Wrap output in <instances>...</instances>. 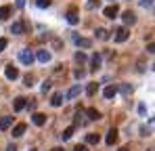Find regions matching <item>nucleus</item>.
I'll use <instances>...</instances> for the list:
<instances>
[{"label":"nucleus","instance_id":"f257e3e1","mask_svg":"<svg viewBox=\"0 0 155 151\" xmlns=\"http://www.w3.org/2000/svg\"><path fill=\"white\" fill-rule=\"evenodd\" d=\"M34 59H36V57H34V52H31L29 49L19 50V61H21L23 65H31V63H34Z\"/></svg>","mask_w":155,"mask_h":151},{"label":"nucleus","instance_id":"f03ea898","mask_svg":"<svg viewBox=\"0 0 155 151\" xmlns=\"http://www.w3.org/2000/svg\"><path fill=\"white\" fill-rule=\"evenodd\" d=\"M113 34H115V42H126L128 36H130V32L126 29V27H117Z\"/></svg>","mask_w":155,"mask_h":151},{"label":"nucleus","instance_id":"7ed1b4c3","mask_svg":"<svg viewBox=\"0 0 155 151\" xmlns=\"http://www.w3.org/2000/svg\"><path fill=\"white\" fill-rule=\"evenodd\" d=\"M34 57H36V59H38L40 63H48V61H51V52H48L46 49L36 50V55H34Z\"/></svg>","mask_w":155,"mask_h":151},{"label":"nucleus","instance_id":"20e7f679","mask_svg":"<svg viewBox=\"0 0 155 151\" xmlns=\"http://www.w3.org/2000/svg\"><path fill=\"white\" fill-rule=\"evenodd\" d=\"M11 34H15V36L25 34V23H23V21H15V23L11 25Z\"/></svg>","mask_w":155,"mask_h":151},{"label":"nucleus","instance_id":"39448f33","mask_svg":"<svg viewBox=\"0 0 155 151\" xmlns=\"http://www.w3.org/2000/svg\"><path fill=\"white\" fill-rule=\"evenodd\" d=\"M117 13H120L117 4H111V6H107V8L103 11V15L107 17V19H115V17H117Z\"/></svg>","mask_w":155,"mask_h":151},{"label":"nucleus","instance_id":"423d86ee","mask_svg":"<svg viewBox=\"0 0 155 151\" xmlns=\"http://www.w3.org/2000/svg\"><path fill=\"white\" fill-rule=\"evenodd\" d=\"M122 19H124V23H126V25H134V23H136V13H134V11H124Z\"/></svg>","mask_w":155,"mask_h":151},{"label":"nucleus","instance_id":"0eeeda50","mask_svg":"<svg viewBox=\"0 0 155 151\" xmlns=\"http://www.w3.org/2000/svg\"><path fill=\"white\" fill-rule=\"evenodd\" d=\"M74 42H76L80 49H90V46H92V40H90V38H80V36H74Z\"/></svg>","mask_w":155,"mask_h":151},{"label":"nucleus","instance_id":"6e6552de","mask_svg":"<svg viewBox=\"0 0 155 151\" xmlns=\"http://www.w3.org/2000/svg\"><path fill=\"white\" fill-rule=\"evenodd\" d=\"M4 74H6V78H8V80H17V78H19V69H17L15 65H6Z\"/></svg>","mask_w":155,"mask_h":151},{"label":"nucleus","instance_id":"1a4fd4ad","mask_svg":"<svg viewBox=\"0 0 155 151\" xmlns=\"http://www.w3.org/2000/svg\"><path fill=\"white\" fill-rule=\"evenodd\" d=\"M67 23L69 25H78L80 23V17H78L76 8H69V13H67Z\"/></svg>","mask_w":155,"mask_h":151},{"label":"nucleus","instance_id":"9d476101","mask_svg":"<svg viewBox=\"0 0 155 151\" xmlns=\"http://www.w3.org/2000/svg\"><path fill=\"white\" fill-rule=\"evenodd\" d=\"M105 143H107V145H113V143H117V130H115V128H111V130L107 132V136H105Z\"/></svg>","mask_w":155,"mask_h":151},{"label":"nucleus","instance_id":"9b49d317","mask_svg":"<svg viewBox=\"0 0 155 151\" xmlns=\"http://www.w3.org/2000/svg\"><path fill=\"white\" fill-rule=\"evenodd\" d=\"M25 130H27V124L21 122V124H17L15 128H13V136H15V139H19V136H23V134H25Z\"/></svg>","mask_w":155,"mask_h":151},{"label":"nucleus","instance_id":"f8f14e48","mask_svg":"<svg viewBox=\"0 0 155 151\" xmlns=\"http://www.w3.org/2000/svg\"><path fill=\"white\" fill-rule=\"evenodd\" d=\"M31 122L36 126H44L46 124V116H44V113H34V116H31Z\"/></svg>","mask_w":155,"mask_h":151},{"label":"nucleus","instance_id":"ddd939ff","mask_svg":"<svg viewBox=\"0 0 155 151\" xmlns=\"http://www.w3.org/2000/svg\"><path fill=\"white\" fill-rule=\"evenodd\" d=\"M115 95H117V86H107V88L103 90V97H105V99H113Z\"/></svg>","mask_w":155,"mask_h":151},{"label":"nucleus","instance_id":"4468645a","mask_svg":"<svg viewBox=\"0 0 155 151\" xmlns=\"http://www.w3.org/2000/svg\"><path fill=\"white\" fill-rule=\"evenodd\" d=\"M13 109H15V111L25 109V99H23V97H17V99L13 101Z\"/></svg>","mask_w":155,"mask_h":151},{"label":"nucleus","instance_id":"2eb2a0df","mask_svg":"<svg viewBox=\"0 0 155 151\" xmlns=\"http://www.w3.org/2000/svg\"><path fill=\"white\" fill-rule=\"evenodd\" d=\"M13 126V118L11 116H4L2 120H0V130H8Z\"/></svg>","mask_w":155,"mask_h":151},{"label":"nucleus","instance_id":"dca6fc26","mask_svg":"<svg viewBox=\"0 0 155 151\" xmlns=\"http://www.w3.org/2000/svg\"><path fill=\"white\" fill-rule=\"evenodd\" d=\"M97 92H99V84H97V82H90V84L86 86V95H88V97H94Z\"/></svg>","mask_w":155,"mask_h":151},{"label":"nucleus","instance_id":"f3484780","mask_svg":"<svg viewBox=\"0 0 155 151\" xmlns=\"http://www.w3.org/2000/svg\"><path fill=\"white\" fill-rule=\"evenodd\" d=\"M99 141H101L99 134H94V132H88V134H86V143H88V145H99Z\"/></svg>","mask_w":155,"mask_h":151},{"label":"nucleus","instance_id":"a211bd4d","mask_svg":"<svg viewBox=\"0 0 155 151\" xmlns=\"http://www.w3.org/2000/svg\"><path fill=\"white\" fill-rule=\"evenodd\" d=\"M51 105L52 107H61V105H63V95H61V92H54L52 99H51Z\"/></svg>","mask_w":155,"mask_h":151},{"label":"nucleus","instance_id":"6ab92c4d","mask_svg":"<svg viewBox=\"0 0 155 151\" xmlns=\"http://www.w3.org/2000/svg\"><path fill=\"white\" fill-rule=\"evenodd\" d=\"M86 116H88V120H101V113H99L94 107H88V109H86Z\"/></svg>","mask_w":155,"mask_h":151},{"label":"nucleus","instance_id":"aec40b11","mask_svg":"<svg viewBox=\"0 0 155 151\" xmlns=\"http://www.w3.org/2000/svg\"><path fill=\"white\" fill-rule=\"evenodd\" d=\"M74 130H76V126H69V128H65V130L61 132V139H63V141H69V139L74 136Z\"/></svg>","mask_w":155,"mask_h":151},{"label":"nucleus","instance_id":"412c9836","mask_svg":"<svg viewBox=\"0 0 155 151\" xmlns=\"http://www.w3.org/2000/svg\"><path fill=\"white\" fill-rule=\"evenodd\" d=\"M90 63H92V67H90V69H92V72H97V69L101 67V57H99V55H92Z\"/></svg>","mask_w":155,"mask_h":151},{"label":"nucleus","instance_id":"4be33fe9","mask_svg":"<svg viewBox=\"0 0 155 151\" xmlns=\"http://www.w3.org/2000/svg\"><path fill=\"white\" fill-rule=\"evenodd\" d=\"M8 15H11V6H8V4H6V6H0V21L8 19Z\"/></svg>","mask_w":155,"mask_h":151},{"label":"nucleus","instance_id":"5701e85b","mask_svg":"<svg viewBox=\"0 0 155 151\" xmlns=\"http://www.w3.org/2000/svg\"><path fill=\"white\" fill-rule=\"evenodd\" d=\"M94 34H97V38H99V40H109V32H107V29H103V27H99Z\"/></svg>","mask_w":155,"mask_h":151},{"label":"nucleus","instance_id":"b1692460","mask_svg":"<svg viewBox=\"0 0 155 151\" xmlns=\"http://www.w3.org/2000/svg\"><path fill=\"white\" fill-rule=\"evenodd\" d=\"M78 95H80V86H71V88H69V92H67L65 97H67V99H76Z\"/></svg>","mask_w":155,"mask_h":151},{"label":"nucleus","instance_id":"393cba45","mask_svg":"<svg viewBox=\"0 0 155 151\" xmlns=\"http://www.w3.org/2000/svg\"><path fill=\"white\" fill-rule=\"evenodd\" d=\"M120 90H122V95H124V97H130V95H132V86H130V84H122V86H120Z\"/></svg>","mask_w":155,"mask_h":151},{"label":"nucleus","instance_id":"a878e982","mask_svg":"<svg viewBox=\"0 0 155 151\" xmlns=\"http://www.w3.org/2000/svg\"><path fill=\"white\" fill-rule=\"evenodd\" d=\"M82 124H86L84 113H82V111H76V126H82Z\"/></svg>","mask_w":155,"mask_h":151},{"label":"nucleus","instance_id":"bb28decb","mask_svg":"<svg viewBox=\"0 0 155 151\" xmlns=\"http://www.w3.org/2000/svg\"><path fill=\"white\" fill-rule=\"evenodd\" d=\"M34 80H36V78H34L31 74H27L25 78H23V82H25V86H27V88H31V86H34Z\"/></svg>","mask_w":155,"mask_h":151},{"label":"nucleus","instance_id":"cd10ccee","mask_svg":"<svg viewBox=\"0 0 155 151\" xmlns=\"http://www.w3.org/2000/svg\"><path fill=\"white\" fill-rule=\"evenodd\" d=\"M86 59H88L86 52H82V50H78V52H76V61H78V63H84Z\"/></svg>","mask_w":155,"mask_h":151},{"label":"nucleus","instance_id":"c85d7f7f","mask_svg":"<svg viewBox=\"0 0 155 151\" xmlns=\"http://www.w3.org/2000/svg\"><path fill=\"white\" fill-rule=\"evenodd\" d=\"M51 2H52V0H36V4H38L40 8H48V6H51Z\"/></svg>","mask_w":155,"mask_h":151},{"label":"nucleus","instance_id":"c756f323","mask_svg":"<svg viewBox=\"0 0 155 151\" xmlns=\"http://www.w3.org/2000/svg\"><path fill=\"white\" fill-rule=\"evenodd\" d=\"M97 6H99V0H88V2H86V8H90V11L97 8Z\"/></svg>","mask_w":155,"mask_h":151},{"label":"nucleus","instance_id":"7c9ffc66","mask_svg":"<svg viewBox=\"0 0 155 151\" xmlns=\"http://www.w3.org/2000/svg\"><path fill=\"white\" fill-rule=\"evenodd\" d=\"M140 6L143 8H151L153 6V0H140Z\"/></svg>","mask_w":155,"mask_h":151},{"label":"nucleus","instance_id":"2f4dec72","mask_svg":"<svg viewBox=\"0 0 155 151\" xmlns=\"http://www.w3.org/2000/svg\"><path fill=\"white\" fill-rule=\"evenodd\" d=\"M52 46H54V49L59 50V49H61V46H63V42H61L59 38H52Z\"/></svg>","mask_w":155,"mask_h":151},{"label":"nucleus","instance_id":"473e14b6","mask_svg":"<svg viewBox=\"0 0 155 151\" xmlns=\"http://www.w3.org/2000/svg\"><path fill=\"white\" fill-rule=\"evenodd\" d=\"M6 46H8V40H6V38H0V52L6 49Z\"/></svg>","mask_w":155,"mask_h":151},{"label":"nucleus","instance_id":"72a5a7b5","mask_svg":"<svg viewBox=\"0 0 155 151\" xmlns=\"http://www.w3.org/2000/svg\"><path fill=\"white\" fill-rule=\"evenodd\" d=\"M74 76H76L78 80H82V78L86 76V72H84V69H76V72H74Z\"/></svg>","mask_w":155,"mask_h":151},{"label":"nucleus","instance_id":"f704fd0d","mask_svg":"<svg viewBox=\"0 0 155 151\" xmlns=\"http://www.w3.org/2000/svg\"><path fill=\"white\" fill-rule=\"evenodd\" d=\"M51 90V82L46 80V82H42V92H48Z\"/></svg>","mask_w":155,"mask_h":151},{"label":"nucleus","instance_id":"c9c22d12","mask_svg":"<svg viewBox=\"0 0 155 151\" xmlns=\"http://www.w3.org/2000/svg\"><path fill=\"white\" fill-rule=\"evenodd\" d=\"M25 107L29 109V111H34V109H36V101H29V103H25Z\"/></svg>","mask_w":155,"mask_h":151},{"label":"nucleus","instance_id":"e433bc0d","mask_svg":"<svg viewBox=\"0 0 155 151\" xmlns=\"http://www.w3.org/2000/svg\"><path fill=\"white\" fill-rule=\"evenodd\" d=\"M147 52H149V55H153V52H155V44H153V42H149V46H147Z\"/></svg>","mask_w":155,"mask_h":151},{"label":"nucleus","instance_id":"4c0bfd02","mask_svg":"<svg viewBox=\"0 0 155 151\" xmlns=\"http://www.w3.org/2000/svg\"><path fill=\"white\" fill-rule=\"evenodd\" d=\"M138 111H140V116H145V113H147V107L140 103V105H138Z\"/></svg>","mask_w":155,"mask_h":151},{"label":"nucleus","instance_id":"58836bf2","mask_svg":"<svg viewBox=\"0 0 155 151\" xmlns=\"http://www.w3.org/2000/svg\"><path fill=\"white\" fill-rule=\"evenodd\" d=\"M74 151H88V147H86V145H76Z\"/></svg>","mask_w":155,"mask_h":151},{"label":"nucleus","instance_id":"ea45409f","mask_svg":"<svg viewBox=\"0 0 155 151\" xmlns=\"http://www.w3.org/2000/svg\"><path fill=\"white\" fill-rule=\"evenodd\" d=\"M140 132H143V136H147V134H149V128H147V126H143V128H140Z\"/></svg>","mask_w":155,"mask_h":151},{"label":"nucleus","instance_id":"a19ab883","mask_svg":"<svg viewBox=\"0 0 155 151\" xmlns=\"http://www.w3.org/2000/svg\"><path fill=\"white\" fill-rule=\"evenodd\" d=\"M15 2H17V6H19V8H23V6H25V0H15Z\"/></svg>","mask_w":155,"mask_h":151},{"label":"nucleus","instance_id":"79ce46f5","mask_svg":"<svg viewBox=\"0 0 155 151\" xmlns=\"http://www.w3.org/2000/svg\"><path fill=\"white\" fill-rule=\"evenodd\" d=\"M6 151H17V147H15V145L11 143V145H6Z\"/></svg>","mask_w":155,"mask_h":151},{"label":"nucleus","instance_id":"37998d69","mask_svg":"<svg viewBox=\"0 0 155 151\" xmlns=\"http://www.w3.org/2000/svg\"><path fill=\"white\" fill-rule=\"evenodd\" d=\"M51 151H65V149H61V147H54V149H51Z\"/></svg>","mask_w":155,"mask_h":151},{"label":"nucleus","instance_id":"c03bdc74","mask_svg":"<svg viewBox=\"0 0 155 151\" xmlns=\"http://www.w3.org/2000/svg\"><path fill=\"white\" fill-rule=\"evenodd\" d=\"M117 151H130V149H128V147H122V149H117Z\"/></svg>","mask_w":155,"mask_h":151},{"label":"nucleus","instance_id":"a18cd8bd","mask_svg":"<svg viewBox=\"0 0 155 151\" xmlns=\"http://www.w3.org/2000/svg\"><path fill=\"white\" fill-rule=\"evenodd\" d=\"M109 2H113V4H115V0H109Z\"/></svg>","mask_w":155,"mask_h":151},{"label":"nucleus","instance_id":"49530a36","mask_svg":"<svg viewBox=\"0 0 155 151\" xmlns=\"http://www.w3.org/2000/svg\"><path fill=\"white\" fill-rule=\"evenodd\" d=\"M149 151H153V149H149Z\"/></svg>","mask_w":155,"mask_h":151}]
</instances>
